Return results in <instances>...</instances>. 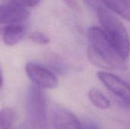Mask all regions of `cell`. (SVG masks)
I'll return each instance as SVG.
<instances>
[{
    "instance_id": "6da1fadb",
    "label": "cell",
    "mask_w": 130,
    "mask_h": 129,
    "mask_svg": "<svg viewBox=\"0 0 130 129\" xmlns=\"http://www.w3.org/2000/svg\"><path fill=\"white\" fill-rule=\"evenodd\" d=\"M95 11L101 24V29L122 58L126 61L130 55V40L124 24L104 6L99 7Z\"/></svg>"
},
{
    "instance_id": "7a4b0ae2",
    "label": "cell",
    "mask_w": 130,
    "mask_h": 129,
    "mask_svg": "<svg viewBox=\"0 0 130 129\" xmlns=\"http://www.w3.org/2000/svg\"><path fill=\"white\" fill-rule=\"evenodd\" d=\"M91 46L112 67L113 69L126 71V61L122 58L101 27H91L88 30Z\"/></svg>"
},
{
    "instance_id": "3957f363",
    "label": "cell",
    "mask_w": 130,
    "mask_h": 129,
    "mask_svg": "<svg viewBox=\"0 0 130 129\" xmlns=\"http://www.w3.org/2000/svg\"><path fill=\"white\" fill-rule=\"evenodd\" d=\"M27 116L33 129H46L47 125L46 99L40 88L33 87L27 97Z\"/></svg>"
},
{
    "instance_id": "277c9868",
    "label": "cell",
    "mask_w": 130,
    "mask_h": 129,
    "mask_svg": "<svg viewBox=\"0 0 130 129\" xmlns=\"http://www.w3.org/2000/svg\"><path fill=\"white\" fill-rule=\"evenodd\" d=\"M27 77L39 88L54 89L59 85V78L50 69L41 65L27 62L25 66Z\"/></svg>"
},
{
    "instance_id": "5b68a950",
    "label": "cell",
    "mask_w": 130,
    "mask_h": 129,
    "mask_svg": "<svg viewBox=\"0 0 130 129\" xmlns=\"http://www.w3.org/2000/svg\"><path fill=\"white\" fill-rule=\"evenodd\" d=\"M100 81L113 94L119 97L124 103L130 105V84L120 77L105 71L98 72Z\"/></svg>"
},
{
    "instance_id": "8992f818",
    "label": "cell",
    "mask_w": 130,
    "mask_h": 129,
    "mask_svg": "<svg viewBox=\"0 0 130 129\" xmlns=\"http://www.w3.org/2000/svg\"><path fill=\"white\" fill-rule=\"evenodd\" d=\"M27 8L12 2L0 5V25L21 24L29 17Z\"/></svg>"
},
{
    "instance_id": "52a82bcc",
    "label": "cell",
    "mask_w": 130,
    "mask_h": 129,
    "mask_svg": "<svg viewBox=\"0 0 130 129\" xmlns=\"http://www.w3.org/2000/svg\"><path fill=\"white\" fill-rule=\"evenodd\" d=\"M54 129H82V122L71 112L60 109L53 118Z\"/></svg>"
},
{
    "instance_id": "ba28073f",
    "label": "cell",
    "mask_w": 130,
    "mask_h": 129,
    "mask_svg": "<svg viewBox=\"0 0 130 129\" xmlns=\"http://www.w3.org/2000/svg\"><path fill=\"white\" fill-rule=\"evenodd\" d=\"M25 27L21 24L7 25L2 33V40L5 45L12 46L18 43L24 36Z\"/></svg>"
},
{
    "instance_id": "9c48e42d",
    "label": "cell",
    "mask_w": 130,
    "mask_h": 129,
    "mask_svg": "<svg viewBox=\"0 0 130 129\" xmlns=\"http://www.w3.org/2000/svg\"><path fill=\"white\" fill-rule=\"evenodd\" d=\"M103 5L112 12L130 22V2L129 0H101Z\"/></svg>"
},
{
    "instance_id": "30bf717a",
    "label": "cell",
    "mask_w": 130,
    "mask_h": 129,
    "mask_svg": "<svg viewBox=\"0 0 130 129\" xmlns=\"http://www.w3.org/2000/svg\"><path fill=\"white\" fill-rule=\"evenodd\" d=\"M88 97L94 106L99 109L106 110L110 107V101L99 90L92 88L88 92Z\"/></svg>"
},
{
    "instance_id": "8fae6325",
    "label": "cell",
    "mask_w": 130,
    "mask_h": 129,
    "mask_svg": "<svg viewBox=\"0 0 130 129\" xmlns=\"http://www.w3.org/2000/svg\"><path fill=\"white\" fill-rule=\"evenodd\" d=\"M16 119L14 110L5 107L0 110V129H11Z\"/></svg>"
},
{
    "instance_id": "7c38bea8",
    "label": "cell",
    "mask_w": 130,
    "mask_h": 129,
    "mask_svg": "<svg viewBox=\"0 0 130 129\" xmlns=\"http://www.w3.org/2000/svg\"><path fill=\"white\" fill-rule=\"evenodd\" d=\"M87 56L91 63H92L94 65L104 70H113L112 67L91 46L88 47Z\"/></svg>"
},
{
    "instance_id": "4fadbf2b",
    "label": "cell",
    "mask_w": 130,
    "mask_h": 129,
    "mask_svg": "<svg viewBox=\"0 0 130 129\" xmlns=\"http://www.w3.org/2000/svg\"><path fill=\"white\" fill-rule=\"evenodd\" d=\"M29 39L32 42L40 45H46L50 42V37L46 33L40 31H36L32 33L29 36Z\"/></svg>"
},
{
    "instance_id": "5bb4252c",
    "label": "cell",
    "mask_w": 130,
    "mask_h": 129,
    "mask_svg": "<svg viewBox=\"0 0 130 129\" xmlns=\"http://www.w3.org/2000/svg\"><path fill=\"white\" fill-rule=\"evenodd\" d=\"M41 0H11V2L18 5L19 6H21L23 8H27V7H34L37 5Z\"/></svg>"
},
{
    "instance_id": "9a60e30c",
    "label": "cell",
    "mask_w": 130,
    "mask_h": 129,
    "mask_svg": "<svg viewBox=\"0 0 130 129\" xmlns=\"http://www.w3.org/2000/svg\"><path fill=\"white\" fill-rule=\"evenodd\" d=\"M85 3L91 9L96 11L99 7L104 6L101 0H83Z\"/></svg>"
},
{
    "instance_id": "2e32d148",
    "label": "cell",
    "mask_w": 130,
    "mask_h": 129,
    "mask_svg": "<svg viewBox=\"0 0 130 129\" xmlns=\"http://www.w3.org/2000/svg\"><path fill=\"white\" fill-rule=\"evenodd\" d=\"M82 129H100V128L94 122H85L82 123Z\"/></svg>"
},
{
    "instance_id": "e0dca14e",
    "label": "cell",
    "mask_w": 130,
    "mask_h": 129,
    "mask_svg": "<svg viewBox=\"0 0 130 129\" xmlns=\"http://www.w3.org/2000/svg\"><path fill=\"white\" fill-rule=\"evenodd\" d=\"M2 83H3V75H2V71L1 65H0V88L2 85Z\"/></svg>"
},
{
    "instance_id": "ac0fdd59",
    "label": "cell",
    "mask_w": 130,
    "mask_h": 129,
    "mask_svg": "<svg viewBox=\"0 0 130 129\" xmlns=\"http://www.w3.org/2000/svg\"><path fill=\"white\" fill-rule=\"evenodd\" d=\"M69 5H72V6H73L74 7V5H75V4H74V2H72V0H65Z\"/></svg>"
}]
</instances>
